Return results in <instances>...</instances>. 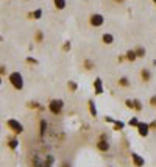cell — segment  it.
<instances>
[{
  "label": "cell",
  "mask_w": 156,
  "mask_h": 167,
  "mask_svg": "<svg viewBox=\"0 0 156 167\" xmlns=\"http://www.w3.org/2000/svg\"><path fill=\"white\" fill-rule=\"evenodd\" d=\"M8 80H10L11 86L17 91H22L24 89V77L21 72H11L10 75H8Z\"/></svg>",
  "instance_id": "6da1fadb"
},
{
  "label": "cell",
  "mask_w": 156,
  "mask_h": 167,
  "mask_svg": "<svg viewBox=\"0 0 156 167\" xmlns=\"http://www.w3.org/2000/svg\"><path fill=\"white\" fill-rule=\"evenodd\" d=\"M148 128H150V131L153 130V131H156V120H153V122L148 124Z\"/></svg>",
  "instance_id": "83f0119b"
},
{
  "label": "cell",
  "mask_w": 156,
  "mask_h": 167,
  "mask_svg": "<svg viewBox=\"0 0 156 167\" xmlns=\"http://www.w3.org/2000/svg\"><path fill=\"white\" fill-rule=\"evenodd\" d=\"M130 63H134L136 59H137V56H136V53H134V50H128L126 52V56H125Z\"/></svg>",
  "instance_id": "e0dca14e"
},
{
  "label": "cell",
  "mask_w": 156,
  "mask_h": 167,
  "mask_svg": "<svg viewBox=\"0 0 156 167\" xmlns=\"http://www.w3.org/2000/svg\"><path fill=\"white\" fill-rule=\"evenodd\" d=\"M53 5H55L56 10H64L66 5H67V2H66V0H53Z\"/></svg>",
  "instance_id": "7c38bea8"
},
{
  "label": "cell",
  "mask_w": 156,
  "mask_h": 167,
  "mask_svg": "<svg viewBox=\"0 0 156 167\" xmlns=\"http://www.w3.org/2000/svg\"><path fill=\"white\" fill-rule=\"evenodd\" d=\"M88 105H89V113L92 114L94 117L97 116V108H95V103H94V100H89L88 101Z\"/></svg>",
  "instance_id": "2e32d148"
},
{
  "label": "cell",
  "mask_w": 156,
  "mask_h": 167,
  "mask_svg": "<svg viewBox=\"0 0 156 167\" xmlns=\"http://www.w3.org/2000/svg\"><path fill=\"white\" fill-rule=\"evenodd\" d=\"M6 125H8V128H10L13 133H16V134L24 133V125L19 122V120H16V119H8V120H6Z\"/></svg>",
  "instance_id": "3957f363"
},
{
  "label": "cell",
  "mask_w": 156,
  "mask_h": 167,
  "mask_svg": "<svg viewBox=\"0 0 156 167\" xmlns=\"http://www.w3.org/2000/svg\"><path fill=\"white\" fill-rule=\"evenodd\" d=\"M123 128H125V124L122 122V120H114V128L113 130H116V131H122Z\"/></svg>",
  "instance_id": "ac0fdd59"
},
{
  "label": "cell",
  "mask_w": 156,
  "mask_h": 167,
  "mask_svg": "<svg viewBox=\"0 0 156 167\" xmlns=\"http://www.w3.org/2000/svg\"><path fill=\"white\" fill-rule=\"evenodd\" d=\"M133 109L142 111V101H141L139 98H134V100H133Z\"/></svg>",
  "instance_id": "d6986e66"
},
{
  "label": "cell",
  "mask_w": 156,
  "mask_h": 167,
  "mask_svg": "<svg viewBox=\"0 0 156 167\" xmlns=\"http://www.w3.org/2000/svg\"><path fill=\"white\" fill-rule=\"evenodd\" d=\"M28 17H31V19H36V21L41 19V17H42V10H41V8H39V10H34L33 13L28 14Z\"/></svg>",
  "instance_id": "5bb4252c"
},
{
  "label": "cell",
  "mask_w": 156,
  "mask_h": 167,
  "mask_svg": "<svg viewBox=\"0 0 156 167\" xmlns=\"http://www.w3.org/2000/svg\"><path fill=\"white\" fill-rule=\"evenodd\" d=\"M119 86H122V88H128V86H130V80H128L126 77L119 78Z\"/></svg>",
  "instance_id": "ffe728a7"
},
{
  "label": "cell",
  "mask_w": 156,
  "mask_h": 167,
  "mask_svg": "<svg viewBox=\"0 0 156 167\" xmlns=\"http://www.w3.org/2000/svg\"><path fill=\"white\" fill-rule=\"evenodd\" d=\"M141 78H142L145 83H148V81L151 80V70L147 69V67H144V69L141 70Z\"/></svg>",
  "instance_id": "30bf717a"
},
{
  "label": "cell",
  "mask_w": 156,
  "mask_h": 167,
  "mask_svg": "<svg viewBox=\"0 0 156 167\" xmlns=\"http://www.w3.org/2000/svg\"><path fill=\"white\" fill-rule=\"evenodd\" d=\"M102 41H103L105 44L109 45V44H113V42H114V36H113L111 33H105V34H103V38H102Z\"/></svg>",
  "instance_id": "4fadbf2b"
},
{
  "label": "cell",
  "mask_w": 156,
  "mask_h": 167,
  "mask_svg": "<svg viewBox=\"0 0 156 167\" xmlns=\"http://www.w3.org/2000/svg\"><path fill=\"white\" fill-rule=\"evenodd\" d=\"M8 147H10L11 150H17V147H19V141H17V137H10V139H8Z\"/></svg>",
  "instance_id": "8fae6325"
},
{
  "label": "cell",
  "mask_w": 156,
  "mask_h": 167,
  "mask_svg": "<svg viewBox=\"0 0 156 167\" xmlns=\"http://www.w3.org/2000/svg\"><path fill=\"white\" fill-rule=\"evenodd\" d=\"M150 106H153V108L156 106V95H151V97H150Z\"/></svg>",
  "instance_id": "f1b7e54d"
},
{
  "label": "cell",
  "mask_w": 156,
  "mask_h": 167,
  "mask_svg": "<svg viewBox=\"0 0 156 167\" xmlns=\"http://www.w3.org/2000/svg\"><path fill=\"white\" fill-rule=\"evenodd\" d=\"M134 53H136V56H137V58H144L147 52H145L144 47H141V45H139V47H136V49H134Z\"/></svg>",
  "instance_id": "9a60e30c"
},
{
  "label": "cell",
  "mask_w": 156,
  "mask_h": 167,
  "mask_svg": "<svg viewBox=\"0 0 156 167\" xmlns=\"http://www.w3.org/2000/svg\"><path fill=\"white\" fill-rule=\"evenodd\" d=\"M34 41L36 42H42L44 41V33L39 30V31H36V34H34Z\"/></svg>",
  "instance_id": "603a6c76"
},
{
  "label": "cell",
  "mask_w": 156,
  "mask_h": 167,
  "mask_svg": "<svg viewBox=\"0 0 156 167\" xmlns=\"http://www.w3.org/2000/svg\"><path fill=\"white\" fill-rule=\"evenodd\" d=\"M116 2H122V0H116Z\"/></svg>",
  "instance_id": "d590c367"
},
{
  "label": "cell",
  "mask_w": 156,
  "mask_h": 167,
  "mask_svg": "<svg viewBox=\"0 0 156 167\" xmlns=\"http://www.w3.org/2000/svg\"><path fill=\"white\" fill-rule=\"evenodd\" d=\"M6 75V66H0V77Z\"/></svg>",
  "instance_id": "f546056e"
},
{
  "label": "cell",
  "mask_w": 156,
  "mask_h": 167,
  "mask_svg": "<svg viewBox=\"0 0 156 167\" xmlns=\"http://www.w3.org/2000/svg\"><path fill=\"white\" fill-rule=\"evenodd\" d=\"M0 85H2V77H0Z\"/></svg>",
  "instance_id": "e575fe53"
},
{
  "label": "cell",
  "mask_w": 156,
  "mask_h": 167,
  "mask_svg": "<svg viewBox=\"0 0 156 167\" xmlns=\"http://www.w3.org/2000/svg\"><path fill=\"white\" fill-rule=\"evenodd\" d=\"M67 88L70 89V92H77V89H78V86H77V83L75 81H67Z\"/></svg>",
  "instance_id": "7402d4cb"
},
{
  "label": "cell",
  "mask_w": 156,
  "mask_h": 167,
  "mask_svg": "<svg viewBox=\"0 0 156 167\" xmlns=\"http://www.w3.org/2000/svg\"><path fill=\"white\" fill-rule=\"evenodd\" d=\"M125 106H126V108H131V109H133V100L126 98V100H125Z\"/></svg>",
  "instance_id": "4316f807"
},
{
  "label": "cell",
  "mask_w": 156,
  "mask_h": 167,
  "mask_svg": "<svg viewBox=\"0 0 156 167\" xmlns=\"http://www.w3.org/2000/svg\"><path fill=\"white\" fill-rule=\"evenodd\" d=\"M97 148L100 152H108L109 150V142L108 139H100V141L97 142Z\"/></svg>",
  "instance_id": "ba28073f"
},
{
  "label": "cell",
  "mask_w": 156,
  "mask_h": 167,
  "mask_svg": "<svg viewBox=\"0 0 156 167\" xmlns=\"http://www.w3.org/2000/svg\"><path fill=\"white\" fill-rule=\"evenodd\" d=\"M49 109H50V113L53 116H59L62 113V109H64V101L61 98H53L50 100V103H49Z\"/></svg>",
  "instance_id": "7a4b0ae2"
},
{
  "label": "cell",
  "mask_w": 156,
  "mask_h": 167,
  "mask_svg": "<svg viewBox=\"0 0 156 167\" xmlns=\"http://www.w3.org/2000/svg\"><path fill=\"white\" fill-rule=\"evenodd\" d=\"M62 167H70L69 164H62Z\"/></svg>",
  "instance_id": "d6a6232c"
},
{
  "label": "cell",
  "mask_w": 156,
  "mask_h": 167,
  "mask_svg": "<svg viewBox=\"0 0 156 167\" xmlns=\"http://www.w3.org/2000/svg\"><path fill=\"white\" fill-rule=\"evenodd\" d=\"M27 63H28V64H38V59H34V58L28 56V58H27Z\"/></svg>",
  "instance_id": "4dcf8cb0"
},
{
  "label": "cell",
  "mask_w": 156,
  "mask_h": 167,
  "mask_svg": "<svg viewBox=\"0 0 156 167\" xmlns=\"http://www.w3.org/2000/svg\"><path fill=\"white\" fill-rule=\"evenodd\" d=\"M137 124H139L137 117H131V119H130V122H128V125H130V127H137Z\"/></svg>",
  "instance_id": "cb8c5ba5"
},
{
  "label": "cell",
  "mask_w": 156,
  "mask_h": 167,
  "mask_svg": "<svg viewBox=\"0 0 156 167\" xmlns=\"http://www.w3.org/2000/svg\"><path fill=\"white\" fill-rule=\"evenodd\" d=\"M94 91H95L97 95L103 94V81H102V78H95L94 80Z\"/></svg>",
  "instance_id": "52a82bcc"
},
{
  "label": "cell",
  "mask_w": 156,
  "mask_h": 167,
  "mask_svg": "<svg viewBox=\"0 0 156 167\" xmlns=\"http://www.w3.org/2000/svg\"><path fill=\"white\" fill-rule=\"evenodd\" d=\"M2 41H3V38H2V36H0V42H2Z\"/></svg>",
  "instance_id": "836d02e7"
},
{
  "label": "cell",
  "mask_w": 156,
  "mask_h": 167,
  "mask_svg": "<svg viewBox=\"0 0 156 167\" xmlns=\"http://www.w3.org/2000/svg\"><path fill=\"white\" fill-rule=\"evenodd\" d=\"M136 128H137V133H139L142 137H147L148 133H150V128H148V124L147 122H139Z\"/></svg>",
  "instance_id": "5b68a950"
},
{
  "label": "cell",
  "mask_w": 156,
  "mask_h": 167,
  "mask_svg": "<svg viewBox=\"0 0 156 167\" xmlns=\"http://www.w3.org/2000/svg\"><path fill=\"white\" fill-rule=\"evenodd\" d=\"M70 49H72V44H70L69 41H66V42H64V45H62V50H64V52H69Z\"/></svg>",
  "instance_id": "d4e9b609"
},
{
  "label": "cell",
  "mask_w": 156,
  "mask_h": 167,
  "mask_svg": "<svg viewBox=\"0 0 156 167\" xmlns=\"http://www.w3.org/2000/svg\"><path fill=\"white\" fill-rule=\"evenodd\" d=\"M84 67H86V70H92V69L95 67V63L91 61V59H86V61H84Z\"/></svg>",
  "instance_id": "44dd1931"
},
{
  "label": "cell",
  "mask_w": 156,
  "mask_h": 167,
  "mask_svg": "<svg viewBox=\"0 0 156 167\" xmlns=\"http://www.w3.org/2000/svg\"><path fill=\"white\" fill-rule=\"evenodd\" d=\"M89 22H91V25H92V27H102V25L105 24V17H103L102 14L95 13V14H92V16H91Z\"/></svg>",
  "instance_id": "277c9868"
},
{
  "label": "cell",
  "mask_w": 156,
  "mask_h": 167,
  "mask_svg": "<svg viewBox=\"0 0 156 167\" xmlns=\"http://www.w3.org/2000/svg\"><path fill=\"white\" fill-rule=\"evenodd\" d=\"M153 2H154V5H156V0H153Z\"/></svg>",
  "instance_id": "8d00e7d4"
},
{
  "label": "cell",
  "mask_w": 156,
  "mask_h": 167,
  "mask_svg": "<svg viewBox=\"0 0 156 167\" xmlns=\"http://www.w3.org/2000/svg\"><path fill=\"white\" fill-rule=\"evenodd\" d=\"M105 122H109V124H114V119H113V117H109V116H106V117H105Z\"/></svg>",
  "instance_id": "1f68e13d"
},
{
  "label": "cell",
  "mask_w": 156,
  "mask_h": 167,
  "mask_svg": "<svg viewBox=\"0 0 156 167\" xmlns=\"http://www.w3.org/2000/svg\"><path fill=\"white\" fill-rule=\"evenodd\" d=\"M39 103H38V101H30V103H28V108H33V109H39Z\"/></svg>",
  "instance_id": "484cf974"
},
{
  "label": "cell",
  "mask_w": 156,
  "mask_h": 167,
  "mask_svg": "<svg viewBox=\"0 0 156 167\" xmlns=\"http://www.w3.org/2000/svg\"><path fill=\"white\" fill-rule=\"evenodd\" d=\"M47 128H49L47 120H45V119H41V120H39V134H41V137L45 136V133H47Z\"/></svg>",
  "instance_id": "9c48e42d"
},
{
  "label": "cell",
  "mask_w": 156,
  "mask_h": 167,
  "mask_svg": "<svg viewBox=\"0 0 156 167\" xmlns=\"http://www.w3.org/2000/svg\"><path fill=\"white\" fill-rule=\"evenodd\" d=\"M131 161L136 167H142L145 164V159L141 156V155H137V153H131Z\"/></svg>",
  "instance_id": "8992f818"
}]
</instances>
